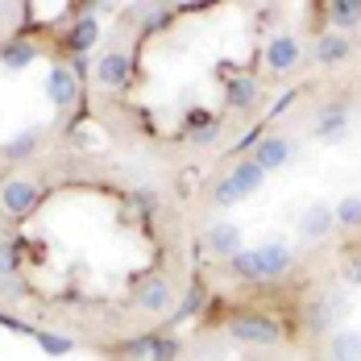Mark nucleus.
<instances>
[{"mask_svg": "<svg viewBox=\"0 0 361 361\" xmlns=\"http://www.w3.org/2000/svg\"><path fill=\"white\" fill-rule=\"evenodd\" d=\"M287 158H290V142H283V137H266V142L253 149V162H257L266 175H270V171H279Z\"/></svg>", "mask_w": 361, "mask_h": 361, "instance_id": "8", "label": "nucleus"}, {"mask_svg": "<svg viewBox=\"0 0 361 361\" xmlns=\"http://www.w3.org/2000/svg\"><path fill=\"white\" fill-rule=\"evenodd\" d=\"M4 67H30L34 63V46H25V42H13V46H4Z\"/></svg>", "mask_w": 361, "mask_h": 361, "instance_id": "19", "label": "nucleus"}, {"mask_svg": "<svg viewBox=\"0 0 361 361\" xmlns=\"http://www.w3.org/2000/svg\"><path fill=\"white\" fill-rule=\"evenodd\" d=\"M37 341H42V349H46L50 357H63V353L71 349V341H67V336H37Z\"/></svg>", "mask_w": 361, "mask_h": 361, "instance_id": "23", "label": "nucleus"}, {"mask_svg": "<svg viewBox=\"0 0 361 361\" xmlns=\"http://www.w3.org/2000/svg\"><path fill=\"white\" fill-rule=\"evenodd\" d=\"M345 54H349V42H345V37H336V34L320 37V46H316V59H320V63H341Z\"/></svg>", "mask_w": 361, "mask_h": 361, "instance_id": "15", "label": "nucleus"}, {"mask_svg": "<svg viewBox=\"0 0 361 361\" xmlns=\"http://www.w3.org/2000/svg\"><path fill=\"white\" fill-rule=\"evenodd\" d=\"M228 262H233V270H237L241 279L257 283V279H279V274H287L290 262H295V253H290V245H283V241H270V245H257V250L233 253Z\"/></svg>", "mask_w": 361, "mask_h": 361, "instance_id": "1", "label": "nucleus"}, {"mask_svg": "<svg viewBox=\"0 0 361 361\" xmlns=\"http://www.w3.org/2000/svg\"><path fill=\"white\" fill-rule=\"evenodd\" d=\"M17 253H21L17 241H0V279H8L17 270Z\"/></svg>", "mask_w": 361, "mask_h": 361, "instance_id": "21", "label": "nucleus"}, {"mask_svg": "<svg viewBox=\"0 0 361 361\" xmlns=\"http://www.w3.org/2000/svg\"><path fill=\"white\" fill-rule=\"evenodd\" d=\"M262 179H266V171H262L253 158L241 162V166H233V171L216 183V204H241L245 195H253V191L262 187Z\"/></svg>", "mask_w": 361, "mask_h": 361, "instance_id": "2", "label": "nucleus"}, {"mask_svg": "<svg viewBox=\"0 0 361 361\" xmlns=\"http://www.w3.org/2000/svg\"><path fill=\"white\" fill-rule=\"evenodd\" d=\"M96 37H100L96 17H79V21H75V30H71V37H67V46H71L75 54H83L87 46H96Z\"/></svg>", "mask_w": 361, "mask_h": 361, "instance_id": "13", "label": "nucleus"}, {"mask_svg": "<svg viewBox=\"0 0 361 361\" xmlns=\"http://www.w3.org/2000/svg\"><path fill=\"white\" fill-rule=\"evenodd\" d=\"M171 287L162 283V279H149L142 290H137V303H142V312H154V316H162V312H171Z\"/></svg>", "mask_w": 361, "mask_h": 361, "instance_id": "9", "label": "nucleus"}, {"mask_svg": "<svg viewBox=\"0 0 361 361\" xmlns=\"http://www.w3.org/2000/svg\"><path fill=\"white\" fill-rule=\"evenodd\" d=\"M228 336H233L237 345H279L283 328L274 324L270 316H237V320L228 324Z\"/></svg>", "mask_w": 361, "mask_h": 361, "instance_id": "3", "label": "nucleus"}, {"mask_svg": "<svg viewBox=\"0 0 361 361\" xmlns=\"http://www.w3.org/2000/svg\"><path fill=\"white\" fill-rule=\"evenodd\" d=\"M328 21L332 25H361V4L357 0H332L328 4Z\"/></svg>", "mask_w": 361, "mask_h": 361, "instance_id": "14", "label": "nucleus"}, {"mask_svg": "<svg viewBox=\"0 0 361 361\" xmlns=\"http://www.w3.org/2000/svg\"><path fill=\"white\" fill-rule=\"evenodd\" d=\"M0 204L8 216H30L37 208V183L34 179H8L0 187Z\"/></svg>", "mask_w": 361, "mask_h": 361, "instance_id": "4", "label": "nucleus"}, {"mask_svg": "<svg viewBox=\"0 0 361 361\" xmlns=\"http://www.w3.org/2000/svg\"><path fill=\"white\" fill-rule=\"evenodd\" d=\"M34 145H37V133H34V129H30V133H17L13 142L4 145V154H8V158H25V154H30Z\"/></svg>", "mask_w": 361, "mask_h": 361, "instance_id": "20", "label": "nucleus"}, {"mask_svg": "<svg viewBox=\"0 0 361 361\" xmlns=\"http://www.w3.org/2000/svg\"><path fill=\"white\" fill-rule=\"evenodd\" d=\"M336 224V212L332 208H324V204H312L307 212H303V220H299V228H303V237H328V228Z\"/></svg>", "mask_w": 361, "mask_h": 361, "instance_id": "10", "label": "nucleus"}, {"mask_svg": "<svg viewBox=\"0 0 361 361\" xmlns=\"http://www.w3.org/2000/svg\"><path fill=\"white\" fill-rule=\"evenodd\" d=\"M341 129H345V109H341V104H332V109L324 112V116H320V133H341Z\"/></svg>", "mask_w": 361, "mask_h": 361, "instance_id": "22", "label": "nucleus"}, {"mask_svg": "<svg viewBox=\"0 0 361 361\" xmlns=\"http://www.w3.org/2000/svg\"><path fill=\"white\" fill-rule=\"evenodd\" d=\"M129 353L149 357V361H171L175 357V345L171 341H142V345H129Z\"/></svg>", "mask_w": 361, "mask_h": 361, "instance_id": "16", "label": "nucleus"}, {"mask_svg": "<svg viewBox=\"0 0 361 361\" xmlns=\"http://www.w3.org/2000/svg\"><path fill=\"white\" fill-rule=\"evenodd\" d=\"M349 279H353V283H357V287H361V257H357V262H353V270H349Z\"/></svg>", "mask_w": 361, "mask_h": 361, "instance_id": "25", "label": "nucleus"}, {"mask_svg": "<svg viewBox=\"0 0 361 361\" xmlns=\"http://www.w3.org/2000/svg\"><path fill=\"white\" fill-rule=\"evenodd\" d=\"M46 92H50V100H54L59 109H71L75 100H79V83H75V75L67 71V67H54V71H50Z\"/></svg>", "mask_w": 361, "mask_h": 361, "instance_id": "5", "label": "nucleus"}, {"mask_svg": "<svg viewBox=\"0 0 361 361\" xmlns=\"http://www.w3.org/2000/svg\"><path fill=\"white\" fill-rule=\"evenodd\" d=\"M129 71H133V67H129L125 54H104V59L96 63V79H100L104 87H125V83H129Z\"/></svg>", "mask_w": 361, "mask_h": 361, "instance_id": "7", "label": "nucleus"}, {"mask_svg": "<svg viewBox=\"0 0 361 361\" xmlns=\"http://www.w3.org/2000/svg\"><path fill=\"white\" fill-rule=\"evenodd\" d=\"M187 125H191V129H195V125H208V112H191V116H187Z\"/></svg>", "mask_w": 361, "mask_h": 361, "instance_id": "24", "label": "nucleus"}, {"mask_svg": "<svg viewBox=\"0 0 361 361\" xmlns=\"http://www.w3.org/2000/svg\"><path fill=\"white\" fill-rule=\"evenodd\" d=\"M208 245L224 257H233V253H241V228L237 224H216L212 233H208Z\"/></svg>", "mask_w": 361, "mask_h": 361, "instance_id": "12", "label": "nucleus"}, {"mask_svg": "<svg viewBox=\"0 0 361 361\" xmlns=\"http://www.w3.org/2000/svg\"><path fill=\"white\" fill-rule=\"evenodd\" d=\"M224 96H228V104H250V100H253V79H250V75L228 79V83H224Z\"/></svg>", "mask_w": 361, "mask_h": 361, "instance_id": "17", "label": "nucleus"}, {"mask_svg": "<svg viewBox=\"0 0 361 361\" xmlns=\"http://www.w3.org/2000/svg\"><path fill=\"white\" fill-rule=\"evenodd\" d=\"M336 224L357 228V224H361V195H349V200H341V204H336Z\"/></svg>", "mask_w": 361, "mask_h": 361, "instance_id": "18", "label": "nucleus"}, {"mask_svg": "<svg viewBox=\"0 0 361 361\" xmlns=\"http://www.w3.org/2000/svg\"><path fill=\"white\" fill-rule=\"evenodd\" d=\"M328 353L332 361H361V332H332L328 336Z\"/></svg>", "mask_w": 361, "mask_h": 361, "instance_id": "11", "label": "nucleus"}, {"mask_svg": "<svg viewBox=\"0 0 361 361\" xmlns=\"http://www.w3.org/2000/svg\"><path fill=\"white\" fill-rule=\"evenodd\" d=\"M295 63H299V42L290 34L274 37V42L266 46V67H270V71H290Z\"/></svg>", "mask_w": 361, "mask_h": 361, "instance_id": "6", "label": "nucleus"}]
</instances>
